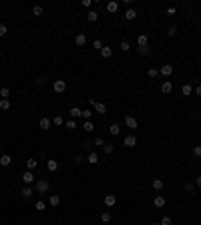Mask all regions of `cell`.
I'll return each instance as SVG.
<instances>
[{"mask_svg": "<svg viewBox=\"0 0 201 225\" xmlns=\"http://www.w3.org/2000/svg\"><path fill=\"white\" fill-rule=\"evenodd\" d=\"M199 117H201V111H199Z\"/></svg>", "mask_w": 201, "mask_h": 225, "instance_id": "obj_55", "label": "cell"}, {"mask_svg": "<svg viewBox=\"0 0 201 225\" xmlns=\"http://www.w3.org/2000/svg\"><path fill=\"white\" fill-rule=\"evenodd\" d=\"M48 205H50V207L60 205V195H57V193H50V197H48Z\"/></svg>", "mask_w": 201, "mask_h": 225, "instance_id": "obj_7", "label": "cell"}, {"mask_svg": "<svg viewBox=\"0 0 201 225\" xmlns=\"http://www.w3.org/2000/svg\"><path fill=\"white\" fill-rule=\"evenodd\" d=\"M173 71H175L173 64H163V67L159 68V74H163V77L167 78V77H171V74H173Z\"/></svg>", "mask_w": 201, "mask_h": 225, "instance_id": "obj_4", "label": "cell"}, {"mask_svg": "<svg viewBox=\"0 0 201 225\" xmlns=\"http://www.w3.org/2000/svg\"><path fill=\"white\" fill-rule=\"evenodd\" d=\"M91 107L95 109V113H99V115H107V105L105 103H99V101H95V99H91Z\"/></svg>", "mask_w": 201, "mask_h": 225, "instance_id": "obj_1", "label": "cell"}, {"mask_svg": "<svg viewBox=\"0 0 201 225\" xmlns=\"http://www.w3.org/2000/svg\"><path fill=\"white\" fill-rule=\"evenodd\" d=\"M26 169H28V171H34V169H36V159H28V161H26Z\"/></svg>", "mask_w": 201, "mask_h": 225, "instance_id": "obj_29", "label": "cell"}, {"mask_svg": "<svg viewBox=\"0 0 201 225\" xmlns=\"http://www.w3.org/2000/svg\"><path fill=\"white\" fill-rule=\"evenodd\" d=\"M195 187H197V189H201V177L195 179Z\"/></svg>", "mask_w": 201, "mask_h": 225, "instance_id": "obj_53", "label": "cell"}, {"mask_svg": "<svg viewBox=\"0 0 201 225\" xmlns=\"http://www.w3.org/2000/svg\"><path fill=\"white\" fill-rule=\"evenodd\" d=\"M107 10H109L111 14H115V12H119V2H115V0H111L109 4H107Z\"/></svg>", "mask_w": 201, "mask_h": 225, "instance_id": "obj_14", "label": "cell"}, {"mask_svg": "<svg viewBox=\"0 0 201 225\" xmlns=\"http://www.w3.org/2000/svg\"><path fill=\"white\" fill-rule=\"evenodd\" d=\"M97 18H99V12H97V10H91V12L86 14V20H89V22H95Z\"/></svg>", "mask_w": 201, "mask_h": 225, "instance_id": "obj_27", "label": "cell"}, {"mask_svg": "<svg viewBox=\"0 0 201 225\" xmlns=\"http://www.w3.org/2000/svg\"><path fill=\"white\" fill-rule=\"evenodd\" d=\"M81 4H82V6H85V8H89V6H93V2H91V0H82Z\"/></svg>", "mask_w": 201, "mask_h": 225, "instance_id": "obj_51", "label": "cell"}, {"mask_svg": "<svg viewBox=\"0 0 201 225\" xmlns=\"http://www.w3.org/2000/svg\"><path fill=\"white\" fill-rule=\"evenodd\" d=\"M6 34H8V28H6V24H0V38H4Z\"/></svg>", "mask_w": 201, "mask_h": 225, "instance_id": "obj_36", "label": "cell"}, {"mask_svg": "<svg viewBox=\"0 0 201 225\" xmlns=\"http://www.w3.org/2000/svg\"><path fill=\"white\" fill-rule=\"evenodd\" d=\"M93 46H95V48H97V50H99V53H100V48H103V42H100V40H99V38H97V40H95V42H93Z\"/></svg>", "mask_w": 201, "mask_h": 225, "instance_id": "obj_48", "label": "cell"}, {"mask_svg": "<svg viewBox=\"0 0 201 225\" xmlns=\"http://www.w3.org/2000/svg\"><path fill=\"white\" fill-rule=\"evenodd\" d=\"M53 125H57V127H60V125H64V119H62L60 115H57V117H54V119H53Z\"/></svg>", "mask_w": 201, "mask_h": 225, "instance_id": "obj_34", "label": "cell"}, {"mask_svg": "<svg viewBox=\"0 0 201 225\" xmlns=\"http://www.w3.org/2000/svg\"><path fill=\"white\" fill-rule=\"evenodd\" d=\"M67 129H77V123H75V119H68V121H67Z\"/></svg>", "mask_w": 201, "mask_h": 225, "instance_id": "obj_43", "label": "cell"}, {"mask_svg": "<svg viewBox=\"0 0 201 225\" xmlns=\"http://www.w3.org/2000/svg\"><path fill=\"white\" fill-rule=\"evenodd\" d=\"M173 223V219L169 215H163V219H161V225H171Z\"/></svg>", "mask_w": 201, "mask_h": 225, "instance_id": "obj_38", "label": "cell"}, {"mask_svg": "<svg viewBox=\"0 0 201 225\" xmlns=\"http://www.w3.org/2000/svg\"><path fill=\"white\" fill-rule=\"evenodd\" d=\"M125 18H127V20H135V18H137V10H135V8H129L127 12H125Z\"/></svg>", "mask_w": 201, "mask_h": 225, "instance_id": "obj_21", "label": "cell"}, {"mask_svg": "<svg viewBox=\"0 0 201 225\" xmlns=\"http://www.w3.org/2000/svg\"><path fill=\"white\" fill-rule=\"evenodd\" d=\"M91 147H93V143H91V141H82V149H85L86 153H91Z\"/></svg>", "mask_w": 201, "mask_h": 225, "instance_id": "obj_37", "label": "cell"}, {"mask_svg": "<svg viewBox=\"0 0 201 225\" xmlns=\"http://www.w3.org/2000/svg\"><path fill=\"white\" fill-rule=\"evenodd\" d=\"M137 53H139V56H149V54H151V48L149 46H139Z\"/></svg>", "mask_w": 201, "mask_h": 225, "instance_id": "obj_23", "label": "cell"}, {"mask_svg": "<svg viewBox=\"0 0 201 225\" xmlns=\"http://www.w3.org/2000/svg\"><path fill=\"white\" fill-rule=\"evenodd\" d=\"M68 115H71V119H77V117H82V111L79 109V107H72V109L68 111Z\"/></svg>", "mask_w": 201, "mask_h": 225, "instance_id": "obj_15", "label": "cell"}, {"mask_svg": "<svg viewBox=\"0 0 201 225\" xmlns=\"http://www.w3.org/2000/svg\"><path fill=\"white\" fill-rule=\"evenodd\" d=\"M91 117H93V111H82V119L85 121H91Z\"/></svg>", "mask_w": 201, "mask_h": 225, "instance_id": "obj_42", "label": "cell"}, {"mask_svg": "<svg viewBox=\"0 0 201 225\" xmlns=\"http://www.w3.org/2000/svg\"><path fill=\"white\" fill-rule=\"evenodd\" d=\"M22 181L26 183V185L34 183V173H32V171H26V173H22Z\"/></svg>", "mask_w": 201, "mask_h": 225, "instance_id": "obj_9", "label": "cell"}, {"mask_svg": "<svg viewBox=\"0 0 201 225\" xmlns=\"http://www.w3.org/2000/svg\"><path fill=\"white\" fill-rule=\"evenodd\" d=\"M103 151H105L107 155H111V153H113V151H115V145H113V143H105V147H103Z\"/></svg>", "mask_w": 201, "mask_h": 225, "instance_id": "obj_30", "label": "cell"}, {"mask_svg": "<svg viewBox=\"0 0 201 225\" xmlns=\"http://www.w3.org/2000/svg\"><path fill=\"white\" fill-rule=\"evenodd\" d=\"M38 127H40V129H44V131H46V129H50V119L42 117V119L38 121Z\"/></svg>", "mask_w": 201, "mask_h": 225, "instance_id": "obj_17", "label": "cell"}, {"mask_svg": "<svg viewBox=\"0 0 201 225\" xmlns=\"http://www.w3.org/2000/svg\"><path fill=\"white\" fill-rule=\"evenodd\" d=\"M75 163H77V165H82V163H85V157H82V155H77V157H75Z\"/></svg>", "mask_w": 201, "mask_h": 225, "instance_id": "obj_46", "label": "cell"}, {"mask_svg": "<svg viewBox=\"0 0 201 225\" xmlns=\"http://www.w3.org/2000/svg\"><path fill=\"white\" fill-rule=\"evenodd\" d=\"M10 163H12V157H10V155H2V157H0V165H2V167H8Z\"/></svg>", "mask_w": 201, "mask_h": 225, "instance_id": "obj_20", "label": "cell"}, {"mask_svg": "<svg viewBox=\"0 0 201 225\" xmlns=\"http://www.w3.org/2000/svg\"><path fill=\"white\" fill-rule=\"evenodd\" d=\"M125 147H129V149H133L135 145H137V137H135V135H127V137H125Z\"/></svg>", "mask_w": 201, "mask_h": 225, "instance_id": "obj_5", "label": "cell"}, {"mask_svg": "<svg viewBox=\"0 0 201 225\" xmlns=\"http://www.w3.org/2000/svg\"><path fill=\"white\" fill-rule=\"evenodd\" d=\"M163 187H165L163 179H153V189H155V191H161Z\"/></svg>", "mask_w": 201, "mask_h": 225, "instance_id": "obj_26", "label": "cell"}, {"mask_svg": "<svg viewBox=\"0 0 201 225\" xmlns=\"http://www.w3.org/2000/svg\"><path fill=\"white\" fill-rule=\"evenodd\" d=\"M119 48L123 50V53H129V50H131V42H129V40H123V42L119 44Z\"/></svg>", "mask_w": 201, "mask_h": 225, "instance_id": "obj_28", "label": "cell"}, {"mask_svg": "<svg viewBox=\"0 0 201 225\" xmlns=\"http://www.w3.org/2000/svg\"><path fill=\"white\" fill-rule=\"evenodd\" d=\"M193 91H195V95H197V96H201V85H197L195 89H193Z\"/></svg>", "mask_w": 201, "mask_h": 225, "instance_id": "obj_52", "label": "cell"}, {"mask_svg": "<svg viewBox=\"0 0 201 225\" xmlns=\"http://www.w3.org/2000/svg\"><path fill=\"white\" fill-rule=\"evenodd\" d=\"M117 203V197L113 195V193H109V195H105V205L107 207H113Z\"/></svg>", "mask_w": 201, "mask_h": 225, "instance_id": "obj_13", "label": "cell"}, {"mask_svg": "<svg viewBox=\"0 0 201 225\" xmlns=\"http://www.w3.org/2000/svg\"><path fill=\"white\" fill-rule=\"evenodd\" d=\"M137 44H139V46H149V36L147 34H141L139 38H137Z\"/></svg>", "mask_w": 201, "mask_h": 225, "instance_id": "obj_18", "label": "cell"}, {"mask_svg": "<svg viewBox=\"0 0 201 225\" xmlns=\"http://www.w3.org/2000/svg\"><path fill=\"white\" fill-rule=\"evenodd\" d=\"M20 195H22L24 199H30V197L34 195V189H32V187H28V185H26V187H22V189H20Z\"/></svg>", "mask_w": 201, "mask_h": 225, "instance_id": "obj_8", "label": "cell"}, {"mask_svg": "<svg viewBox=\"0 0 201 225\" xmlns=\"http://www.w3.org/2000/svg\"><path fill=\"white\" fill-rule=\"evenodd\" d=\"M53 91L54 93H64L67 91V81H54L53 82Z\"/></svg>", "mask_w": 201, "mask_h": 225, "instance_id": "obj_3", "label": "cell"}, {"mask_svg": "<svg viewBox=\"0 0 201 225\" xmlns=\"http://www.w3.org/2000/svg\"><path fill=\"white\" fill-rule=\"evenodd\" d=\"M34 82H36V85H38V86H42L44 82H46V77H38V78H36V81H34Z\"/></svg>", "mask_w": 201, "mask_h": 225, "instance_id": "obj_49", "label": "cell"}, {"mask_svg": "<svg viewBox=\"0 0 201 225\" xmlns=\"http://www.w3.org/2000/svg\"><path fill=\"white\" fill-rule=\"evenodd\" d=\"M46 209V203L44 201H36V211H44Z\"/></svg>", "mask_w": 201, "mask_h": 225, "instance_id": "obj_40", "label": "cell"}, {"mask_svg": "<svg viewBox=\"0 0 201 225\" xmlns=\"http://www.w3.org/2000/svg\"><path fill=\"white\" fill-rule=\"evenodd\" d=\"M193 155H195V157H201V145L193 147Z\"/></svg>", "mask_w": 201, "mask_h": 225, "instance_id": "obj_47", "label": "cell"}, {"mask_svg": "<svg viewBox=\"0 0 201 225\" xmlns=\"http://www.w3.org/2000/svg\"><path fill=\"white\" fill-rule=\"evenodd\" d=\"M191 93H193V86H191V85H183V86H181V95H183V96H189Z\"/></svg>", "mask_w": 201, "mask_h": 225, "instance_id": "obj_24", "label": "cell"}, {"mask_svg": "<svg viewBox=\"0 0 201 225\" xmlns=\"http://www.w3.org/2000/svg\"><path fill=\"white\" fill-rule=\"evenodd\" d=\"M0 96H2V99H8V96H10V89H8V86H2V89H0Z\"/></svg>", "mask_w": 201, "mask_h": 225, "instance_id": "obj_32", "label": "cell"}, {"mask_svg": "<svg viewBox=\"0 0 201 225\" xmlns=\"http://www.w3.org/2000/svg\"><path fill=\"white\" fill-rule=\"evenodd\" d=\"M125 125H127L129 129H137V125H139V123H137V119H135L133 115H127V117H125Z\"/></svg>", "mask_w": 201, "mask_h": 225, "instance_id": "obj_6", "label": "cell"}, {"mask_svg": "<svg viewBox=\"0 0 201 225\" xmlns=\"http://www.w3.org/2000/svg\"><path fill=\"white\" fill-rule=\"evenodd\" d=\"M93 145H97V147H105V141H103V137H97Z\"/></svg>", "mask_w": 201, "mask_h": 225, "instance_id": "obj_45", "label": "cell"}, {"mask_svg": "<svg viewBox=\"0 0 201 225\" xmlns=\"http://www.w3.org/2000/svg\"><path fill=\"white\" fill-rule=\"evenodd\" d=\"M111 54H113V48H111V46H103V48H100V56H103V58H111Z\"/></svg>", "mask_w": 201, "mask_h": 225, "instance_id": "obj_16", "label": "cell"}, {"mask_svg": "<svg viewBox=\"0 0 201 225\" xmlns=\"http://www.w3.org/2000/svg\"><path fill=\"white\" fill-rule=\"evenodd\" d=\"M153 225H161V223H153Z\"/></svg>", "mask_w": 201, "mask_h": 225, "instance_id": "obj_54", "label": "cell"}, {"mask_svg": "<svg viewBox=\"0 0 201 225\" xmlns=\"http://www.w3.org/2000/svg\"><path fill=\"white\" fill-rule=\"evenodd\" d=\"M48 189H50L48 179H38L36 181V193H48Z\"/></svg>", "mask_w": 201, "mask_h": 225, "instance_id": "obj_2", "label": "cell"}, {"mask_svg": "<svg viewBox=\"0 0 201 225\" xmlns=\"http://www.w3.org/2000/svg\"><path fill=\"white\" fill-rule=\"evenodd\" d=\"M153 205H155V207H165V197H163V195H157V197L153 199Z\"/></svg>", "mask_w": 201, "mask_h": 225, "instance_id": "obj_19", "label": "cell"}, {"mask_svg": "<svg viewBox=\"0 0 201 225\" xmlns=\"http://www.w3.org/2000/svg\"><path fill=\"white\" fill-rule=\"evenodd\" d=\"M109 133L113 135V137H117V135L121 133V127H119V125H117V123H113V125H111V127H109Z\"/></svg>", "mask_w": 201, "mask_h": 225, "instance_id": "obj_22", "label": "cell"}, {"mask_svg": "<svg viewBox=\"0 0 201 225\" xmlns=\"http://www.w3.org/2000/svg\"><path fill=\"white\" fill-rule=\"evenodd\" d=\"M167 34L169 36H175V34H177V26H171V28L167 30Z\"/></svg>", "mask_w": 201, "mask_h": 225, "instance_id": "obj_50", "label": "cell"}, {"mask_svg": "<svg viewBox=\"0 0 201 225\" xmlns=\"http://www.w3.org/2000/svg\"><path fill=\"white\" fill-rule=\"evenodd\" d=\"M46 169H48V171H57V169H58V163H57V161H54V159H50V161H46Z\"/></svg>", "mask_w": 201, "mask_h": 225, "instance_id": "obj_25", "label": "cell"}, {"mask_svg": "<svg viewBox=\"0 0 201 225\" xmlns=\"http://www.w3.org/2000/svg\"><path fill=\"white\" fill-rule=\"evenodd\" d=\"M85 131H86V133H91V131H95V125H93L91 121H85Z\"/></svg>", "mask_w": 201, "mask_h": 225, "instance_id": "obj_35", "label": "cell"}, {"mask_svg": "<svg viewBox=\"0 0 201 225\" xmlns=\"http://www.w3.org/2000/svg\"><path fill=\"white\" fill-rule=\"evenodd\" d=\"M185 191L187 193H193V191H195V185H193V183H185Z\"/></svg>", "mask_w": 201, "mask_h": 225, "instance_id": "obj_44", "label": "cell"}, {"mask_svg": "<svg viewBox=\"0 0 201 225\" xmlns=\"http://www.w3.org/2000/svg\"><path fill=\"white\" fill-rule=\"evenodd\" d=\"M85 42H86V34L85 32H79L77 36H75V44H77V46H82Z\"/></svg>", "mask_w": 201, "mask_h": 225, "instance_id": "obj_10", "label": "cell"}, {"mask_svg": "<svg viewBox=\"0 0 201 225\" xmlns=\"http://www.w3.org/2000/svg\"><path fill=\"white\" fill-rule=\"evenodd\" d=\"M32 14L34 16H40V14H42V6H34V8H32Z\"/></svg>", "mask_w": 201, "mask_h": 225, "instance_id": "obj_41", "label": "cell"}, {"mask_svg": "<svg viewBox=\"0 0 201 225\" xmlns=\"http://www.w3.org/2000/svg\"><path fill=\"white\" fill-rule=\"evenodd\" d=\"M161 91L165 93V95H169V93L173 91V85H171V81H163V82H161Z\"/></svg>", "mask_w": 201, "mask_h": 225, "instance_id": "obj_12", "label": "cell"}, {"mask_svg": "<svg viewBox=\"0 0 201 225\" xmlns=\"http://www.w3.org/2000/svg\"><path fill=\"white\" fill-rule=\"evenodd\" d=\"M0 109H2V111L10 109V101H8V99H0Z\"/></svg>", "mask_w": 201, "mask_h": 225, "instance_id": "obj_31", "label": "cell"}, {"mask_svg": "<svg viewBox=\"0 0 201 225\" xmlns=\"http://www.w3.org/2000/svg\"><path fill=\"white\" fill-rule=\"evenodd\" d=\"M86 163H91V165H97V163H99V153H95V151H91V153H89V157H86Z\"/></svg>", "mask_w": 201, "mask_h": 225, "instance_id": "obj_11", "label": "cell"}, {"mask_svg": "<svg viewBox=\"0 0 201 225\" xmlns=\"http://www.w3.org/2000/svg\"><path fill=\"white\" fill-rule=\"evenodd\" d=\"M100 221H103V223H109V221H111V213H109V211H103V213H100Z\"/></svg>", "mask_w": 201, "mask_h": 225, "instance_id": "obj_33", "label": "cell"}, {"mask_svg": "<svg viewBox=\"0 0 201 225\" xmlns=\"http://www.w3.org/2000/svg\"><path fill=\"white\" fill-rule=\"evenodd\" d=\"M147 74H149L151 78H155V77L159 74V68H149V71H147Z\"/></svg>", "mask_w": 201, "mask_h": 225, "instance_id": "obj_39", "label": "cell"}]
</instances>
